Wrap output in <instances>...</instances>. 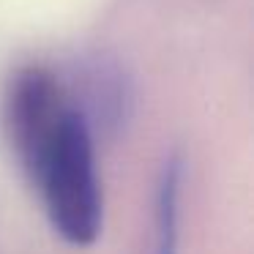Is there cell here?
<instances>
[{"label": "cell", "instance_id": "1", "mask_svg": "<svg viewBox=\"0 0 254 254\" xmlns=\"http://www.w3.org/2000/svg\"><path fill=\"white\" fill-rule=\"evenodd\" d=\"M3 123L55 232L71 246H90L101 232L96 145L66 82L44 66L19 68L6 88Z\"/></svg>", "mask_w": 254, "mask_h": 254}, {"label": "cell", "instance_id": "2", "mask_svg": "<svg viewBox=\"0 0 254 254\" xmlns=\"http://www.w3.org/2000/svg\"><path fill=\"white\" fill-rule=\"evenodd\" d=\"M66 88L93 131L96 128L115 131L126 121L131 107V85L126 71L115 61L104 55L85 61Z\"/></svg>", "mask_w": 254, "mask_h": 254}, {"label": "cell", "instance_id": "3", "mask_svg": "<svg viewBox=\"0 0 254 254\" xmlns=\"http://www.w3.org/2000/svg\"><path fill=\"white\" fill-rule=\"evenodd\" d=\"M181 194H183V161L178 156H170L159 172V181H156L150 254H178V241H181Z\"/></svg>", "mask_w": 254, "mask_h": 254}]
</instances>
